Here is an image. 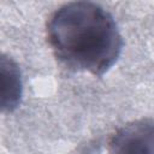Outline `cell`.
<instances>
[{"mask_svg":"<svg viewBox=\"0 0 154 154\" xmlns=\"http://www.w3.org/2000/svg\"><path fill=\"white\" fill-rule=\"evenodd\" d=\"M1 76V109L5 113L13 112L20 103L23 95L22 76L18 64L2 54L0 60Z\"/></svg>","mask_w":154,"mask_h":154,"instance_id":"3957f363","label":"cell"},{"mask_svg":"<svg viewBox=\"0 0 154 154\" xmlns=\"http://www.w3.org/2000/svg\"><path fill=\"white\" fill-rule=\"evenodd\" d=\"M109 154H154V122L137 119L120 126L108 142Z\"/></svg>","mask_w":154,"mask_h":154,"instance_id":"7a4b0ae2","label":"cell"},{"mask_svg":"<svg viewBox=\"0 0 154 154\" xmlns=\"http://www.w3.org/2000/svg\"><path fill=\"white\" fill-rule=\"evenodd\" d=\"M54 57L67 69L105 75L119 59L123 37L112 14L90 1L69 2L55 10L46 26Z\"/></svg>","mask_w":154,"mask_h":154,"instance_id":"6da1fadb","label":"cell"}]
</instances>
